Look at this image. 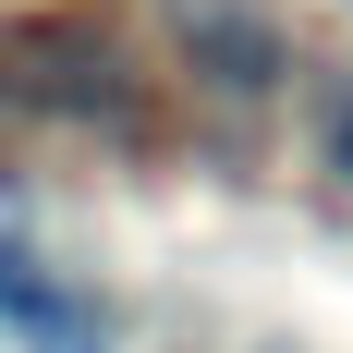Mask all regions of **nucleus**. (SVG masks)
<instances>
[{
	"mask_svg": "<svg viewBox=\"0 0 353 353\" xmlns=\"http://www.w3.org/2000/svg\"><path fill=\"white\" fill-rule=\"evenodd\" d=\"M0 98H12V110H49V122H134V61H122L110 25L49 12V25H12V37H0Z\"/></svg>",
	"mask_w": 353,
	"mask_h": 353,
	"instance_id": "obj_1",
	"label": "nucleus"
},
{
	"mask_svg": "<svg viewBox=\"0 0 353 353\" xmlns=\"http://www.w3.org/2000/svg\"><path fill=\"white\" fill-rule=\"evenodd\" d=\"M0 329L25 353H110V317L49 268V256H25V244H0Z\"/></svg>",
	"mask_w": 353,
	"mask_h": 353,
	"instance_id": "obj_2",
	"label": "nucleus"
},
{
	"mask_svg": "<svg viewBox=\"0 0 353 353\" xmlns=\"http://www.w3.org/2000/svg\"><path fill=\"white\" fill-rule=\"evenodd\" d=\"M183 61L208 73L219 98H268L292 73V49H281V25L268 12H232V0H208V12H183Z\"/></svg>",
	"mask_w": 353,
	"mask_h": 353,
	"instance_id": "obj_3",
	"label": "nucleus"
},
{
	"mask_svg": "<svg viewBox=\"0 0 353 353\" xmlns=\"http://www.w3.org/2000/svg\"><path fill=\"white\" fill-rule=\"evenodd\" d=\"M317 159H329V171L353 183V85H341V98H329V122H317Z\"/></svg>",
	"mask_w": 353,
	"mask_h": 353,
	"instance_id": "obj_4",
	"label": "nucleus"
}]
</instances>
